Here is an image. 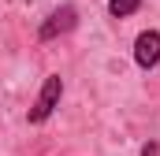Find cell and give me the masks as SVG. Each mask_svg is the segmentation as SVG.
Masks as SVG:
<instances>
[{
	"instance_id": "obj_1",
	"label": "cell",
	"mask_w": 160,
	"mask_h": 156,
	"mask_svg": "<svg viewBox=\"0 0 160 156\" xmlns=\"http://www.w3.org/2000/svg\"><path fill=\"white\" fill-rule=\"evenodd\" d=\"M60 100H63V78H60V75H45L38 97H34V104H30V112H26V123H30V126L48 123V119L56 115Z\"/></svg>"
},
{
	"instance_id": "obj_2",
	"label": "cell",
	"mask_w": 160,
	"mask_h": 156,
	"mask_svg": "<svg viewBox=\"0 0 160 156\" xmlns=\"http://www.w3.org/2000/svg\"><path fill=\"white\" fill-rule=\"evenodd\" d=\"M78 26V7L75 4H60L52 7L38 26V41H56V37H67L71 30Z\"/></svg>"
},
{
	"instance_id": "obj_3",
	"label": "cell",
	"mask_w": 160,
	"mask_h": 156,
	"mask_svg": "<svg viewBox=\"0 0 160 156\" xmlns=\"http://www.w3.org/2000/svg\"><path fill=\"white\" fill-rule=\"evenodd\" d=\"M134 67L138 71L160 67V30H142L134 37Z\"/></svg>"
},
{
	"instance_id": "obj_4",
	"label": "cell",
	"mask_w": 160,
	"mask_h": 156,
	"mask_svg": "<svg viewBox=\"0 0 160 156\" xmlns=\"http://www.w3.org/2000/svg\"><path fill=\"white\" fill-rule=\"evenodd\" d=\"M142 4L145 0H108V15L112 19H130V15L142 11Z\"/></svg>"
},
{
	"instance_id": "obj_5",
	"label": "cell",
	"mask_w": 160,
	"mask_h": 156,
	"mask_svg": "<svg viewBox=\"0 0 160 156\" xmlns=\"http://www.w3.org/2000/svg\"><path fill=\"white\" fill-rule=\"evenodd\" d=\"M138 156H160V145L157 141H145V145H142V153Z\"/></svg>"
}]
</instances>
